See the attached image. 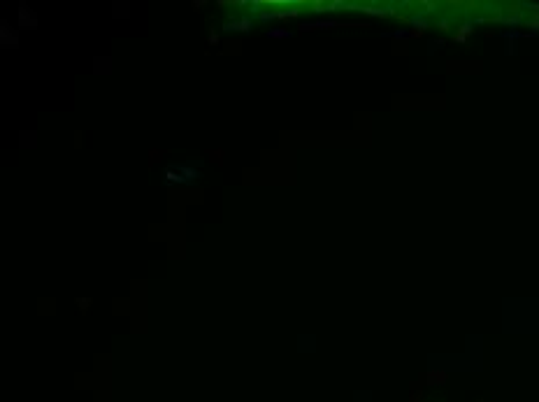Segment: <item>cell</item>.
Returning a JSON list of instances; mask_svg holds the SVG:
<instances>
[{
  "label": "cell",
  "mask_w": 539,
  "mask_h": 402,
  "mask_svg": "<svg viewBox=\"0 0 539 402\" xmlns=\"http://www.w3.org/2000/svg\"><path fill=\"white\" fill-rule=\"evenodd\" d=\"M177 172H184L186 174V181H193V179H198L200 174L195 172L193 168H188V165H177Z\"/></svg>",
  "instance_id": "4"
},
{
  "label": "cell",
  "mask_w": 539,
  "mask_h": 402,
  "mask_svg": "<svg viewBox=\"0 0 539 402\" xmlns=\"http://www.w3.org/2000/svg\"><path fill=\"white\" fill-rule=\"evenodd\" d=\"M251 26H254V21L249 17H242V19H235V21H228L223 26V30H242V33H247V30H251Z\"/></svg>",
  "instance_id": "1"
},
{
  "label": "cell",
  "mask_w": 539,
  "mask_h": 402,
  "mask_svg": "<svg viewBox=\"0 0 539 402\" xmlns=\"http://www.w3.org/2000/svg\"><path fill=\"white\" fill-rule=\"evenodd\" d=\"M300 10H284V12H277V19H286V17H297Z\"/></svg>",
  "instance_id": "5"
},
{
  "label": "cell",
  "mask_w": 539,
  "mask_h": 402,
  "mask_svg": "<svg viewBox=\"0 0 539 402\" xmlns=\"http://www.w3.org/2000/svg\"><path fill=\"white\" fill-rule=\"evenodd\" d=\"M335 26V21H314V24H302L300 26V30H312V28H333Z\"/></svg>",
  "instance_id": "3"
},
{
  "label": "cell",
  "mask_w": 539,
  "mask_h": 402,
  "mask_svg": "<svg viewBox=\"0 0 539 402\" xmlns=\"http://www.w3.org/2000/svg\"><path fill=\"white\" fill-rule=\"evenodd\" d=\"M270 19H277V12H261V21H270Z\"/></svg>",
  "instance_id": "6"
},
{
  "label": "cell",
  "mask_w": 539,
  "mask_h": 402,
  "mask_svg": "<svg viewBox=\"0 0 539 402\" xmlns=\"http://www.w3.org/2000/svg\"><path fill=\"white\" fill-rule=\"evenodd\" d=\"M267 37H270V40H286V37H291V30H286V28H270V30H267Z\"/></svg>",
  "instance_id": "2"
}]
</instances>
